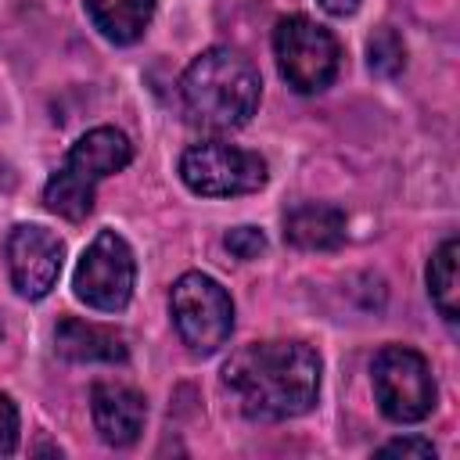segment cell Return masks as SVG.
<instances>
[{
	"mask_svg": "<svg viewBox=\"0 0 460 460\" xmlns=\"http://www.w3.org/2000/svg\"><path fill=\"white\" fill-rule=\"evenodd\" d=\"M223 385L252 420H291L316 406L320 356L305 341H252L223 367Z\"/></svg>",
	"mask_w": 460,
	"mask_h": 460,
	"instance_id": "6da1fadb",
	"label": "cell"
},
{
	"mask_svg": "<svg viewBox=\"0 0 460 460\" xmlns=\"http://www.w3.org/2000/svg\"><path fill=\"white\" fill-rule=\"evenodd\" d=\"M262 97L259 68L234 47H208L201 50L183 79H180V101L194 126L226 133L244 126Z\"/></svg>",
	"mask_w": 460,
	"mask_h": 460,
	"instance_id": "7a4b0ae2",
	"label": "cell"
},
{
	"mask_svg": "<svg viewBox=\"0 0 460 460\" xmlns=\"http://www.w3.org/2000/svg\"><path fill=\"white\" fill-rule=\"evenodd\" d=\"M133 162V144L122 129L115 126H97L90 133H83L65 162L58 165V172L47 180L43 187V205L50 212H58L61 219H86L90 208H93V190L104 176L111 172H122L126 165Z\"/></svg>",
	"mask_w": 460,
	"mask_h": 460,
	"instance_id": "3957f363",
	"label": "cell"
},
{
	"mask_svg": "<svg viewBox=\"0 0 460 460\" xmlns=\"http://www.w3.org/2000/svg\"><path fill=\"white\" fill-rule=\"evenodd\" d=\"M169 309L180 341L194 356H212L234 331V302L226 288L208 273H183L169 291Z\"/></svg>",
	"mask_w": 460,
	"mask_h": 460,
	"instance_id": "277c9868",
	"label": "cell"
},
{
	"mask_svg": "<svg viewBox=\"0 0 460 460\" xmlns=\"http://www.w3.org/2000/svg\"><path fill=\"white\" fill-rule=\"evenodd\" d=\"M273 54L277 68L298 93H320L334 83L341 68V47L331 29L316 25L305 14H288L273 29Z\"/></svg>",
	"mask_w": 460,
	"mask_h": 460,
	"instance_id": "5b68a950",
	"label": "cell"
},
{
	"mask_svg": "<svg viewBox=\"0 0 460 460\" xmlns=\"http://www.w3.org/2000/svg\"><path fill=\"white\" fill-rule=\"evenodd\" d=\"M374 395L388 420L417 424L435 410V377L420 352L406 345H385L374 356Z\"/></svg>",
	"mask_w": 460,
	"mask_h": 460,
	"instance_id": "8992f818",
	"label": "cell"
},
{
	"mask_svg": "<svg viewBox=\"0 0 460 460\" xmlns=\"http://www.w3.org/2000/svg\"><path fill=\"white\" fill-rule=\"evenodd\" d=\"M180 180L201 198L252 194L266 183V158L234 144H190L180 155Z\"/></svg>",
	"mask_w": 460,
	"mask_h": 460,
	"instance_id": "52a82bcc",
	"label": "cell"
},
{
	"mask_svg": "<svg viewBox=\"0 0 460 460\" xmlns=\"http://www.w3.org/2000/svg\"><path fill=\"white\" fill-rule=\"evenodd\" d=\"M133 280H137L133 248L126 244L122 234L101 230L86 244V252H83V259L75 266L72 288H75V298L86 302L90 309L119 313V309H126V302L133 295Z\"/></svg>",
	"mask_w": 460,
	"mask_h": 460,
	"instance_id": "ba28073f",
	"label": "cell"
},
{
	"mask_svg": "<svg viewBox=\"0 0 460 460\" xmlns=\"http://www.w3.org/2000/svg\"><path fill=\"white\" fill-rule=\"evenodd\" d=\"M65 244L36 223H18L7 237V273L22 298H43L61 273Z\"/></svg>",
	"mask_w": 460,
	"mask_h": 460,
	"instance_id": "9c48e42d",
	"label": "cell"
},
{
	"mask_svg": "<svg viewBox=\"0 0 460 460\" xmlns=\"http://www.w3.org/2000/svg\"><path fill=\"white\" fill-rule=\"evenodd\" d=\"M90 413H93V428L97 435L115 446L126 449L140 438L144 431V417H147V402L137 388L129 385H115V381H97L90 388Z\"/></svg>",
	"mask_w": 460,
	"mask_h": 460,
	"instance_id": "30bf717a",
	"label": "cell"
},
{
	"mask_svg": "<svg viewBox=\"0 0 460 460\" xmlns=\"http://www.w3.org/2000/svg\"><path fill=\"white\" fill-rule=\"evenodd\" d=\"M54 345L72 363H122L129 356L126 338L115 327H101L90 320L65 316L54 331Z\"/></svg>",
	"mask_w": 460,
	"mask_h": 460,
	"instance_id": "8fae6325",
	"label": "cell"
},
{
	"mask_svg": "<svg viewBox=\"0 0 460 460\" xmlns=\"http://www.w3.org/2000/svg\"><path fill=\"white\" fill-rule=\"evenodd\" d=\"M284 237L305 252H331L345 241V212L320 201L295 205L284 216Z\"/></svg>",
	"mask_w": 460,
	"mask_h": 460,
	"instance_id": "7c38bea8",
	"label": "cell"
},
{
	"mask_svg": "<svg viewBox=\"0 0 460 460\" xmlns=\"http://www.w3.org/2000/svg\"><path fill=\"white\" fill-rule=\"evenodd\" d=\"M83 4L93 29L119 47L137 43L155 18V0H83Z\"/></svg>",
	"mask_w": 460,
	"mask_h": 460,
	"instance_id": "4fadbf2b",
	"label": "cell"
},
{
	"mask_svg": "<svg viewBox=\"0 0 460 460\" xmlns=\"http://www.w3.org/2000/svg\"><path fill=\"white\" fill-rule=\"evenodd\" d=\"M456 262H460V241L456 237L442 241L438 252L428 262V291H431V302L438 305V313L449 323H456V316H460V273H456Z\"/></svg>",
	"mask_w": 460,
	"mask_h": 460,
	"instance_id": "5bb4252c",
	"label": "cell"
},
{
	"mask_svg": "<svg viewBox=\"0 0 460 460\" xmlns=\"http://www.w3.org/2000/svg\"><path fill=\"white\" fill-rule=\"evenodd\" d=\"M367 65H370V72H377V75H399V72H402V65H406V47H402V40H399L395 29L381 25V29L367 40Z\"/></svg>",
	"mask_w": 460,
	"mask_h": 460,
	"instance_id": "9a60e30c",
	"label": "cell"
},
{
	"mask_svg": "<svg viewBox=\"0 0 460 460\" xmlns=\"http://www.w3.org/2000/svg\"><path fill=\"white\" fill-rule=\"evenodd\" d=\"M223 244H226V252H230L234 259H241V262L259 259V255L266 252V237H262L259 226H234V230H226Z\"/></svg>",
	"mask_w": 460,
	"mask_h": 460,
	"instance_id": "2e32d148",
	"label": "cell"
},
{
	"mask_svg": "<svg viewBox=\"0 0 460 460\" xmlns=\"http://www.w3.org/2000/svg\"><path fill=\"white\" fill-rule=\"evenodd\" d=\"M18 449V406L11 395L0 392V456H11Z\"/></svg>",
	"mask_w": 460,
	"mask_h": 460,
	"instance_id": "e0dca14e",
	"label": "cell"
},
{
	"mask_svg": "<svg viewBox=\"0 0 460 460\" xmlns=\"http://www.w3.org/2000/svg\"><path fill=\"white\" fill-rule=\"evenodd\" d=\"M377 456H417V460H435V446H431V438H420V435H413V438H392V442H385L381 449H377Z\"/></svg>",
	"mask_w": 460,
	"mask_h": 460,
	"instance_id": "ac0fdd59",
	"label": "cell"
},
{
	"mask_svg": "<svg viewBox=\"0 0 460 460\" xmlns=\"http://www.w3.org/2000/svg\"><path fill=\"white\" fill-rule=\"evenodd\" d=\"M320 7H323L327 14H338V18H345V14H352V11L359 7V0H320Z\"/></svg>",
	"mask_w": 460,
	"mask_h": 460,
	"instance_id": "d6986e66",
	"label": "cell"
}]
</instances>
